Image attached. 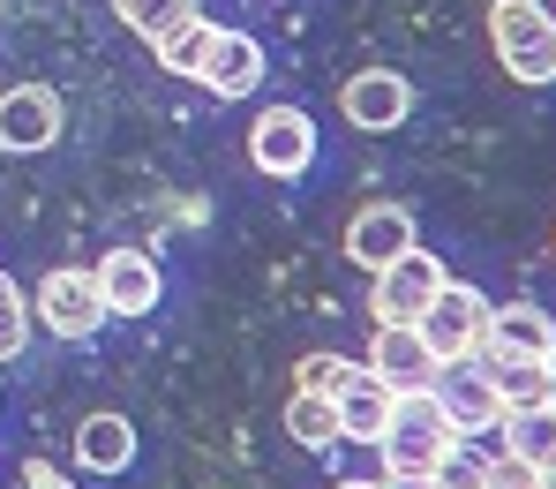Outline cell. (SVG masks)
<instances>
[{
  "mask_svg": "<svg viewBox=\"0 0 556 489\" xmlns=\"http://www.w3.org/2000/svg\"><path fill=\"white\" fill-rule=\"evenodd\" d=\"M452 444H459V429H452V414L437 406V391H399V399H391V422H383V437H376V452H383L391 475H437Z\"/></svg>",
  "mask_w": 556,
  "mask_h": 489,
  "instance_id": "cell-1",
  "label": "cell"
},
{
  "mask_svg": "<svg viewBox=\"0 0 556 489\" xmlns=\"http://www.w3.org/2000/svg\"><path fill=\"white\" fill-rule=\"evenodd\" d=\"M489 46L511 84H556V8L549 0H489Z\"/></svg>",
  "mask_w": 556,
  "mask_h": 489,
  "instance_id": "cell-2",
  "label": "cell"
},
{
  "mask_svg": "<svg viewBox=\"0 0 556 489\" xmlns=\"http://www.w3.org/2000/svg\"><path fill=\"white\" fill-rule=\"evenodd\" d=\"M30 309H38V324H46V331H61V339H98V324L113 316V309H105V293H98V272H84V264L46 272L38 293H30Z\"/></svg>",
  "mask_w": 556,
  "mask_h": 489,
  "instance_id": "cell-3",
  "label": "cell"
},
{
  "mask_svg": "<svg viewBox=\"0 0 556 489\" xmlns=\"http://www.w3.org/2000/svg\"><path fill=\"white\" fill-rule=\"evenodd\" d=\"M414 331L429 339V354H437V362H466V354H481V339H489V293L452 279V287L421 309V324H414Z\"/></svg>",
  "mask_w": 556,
  "mask_h": 489,
  "instance_id": "cell-4",
  "label": "cell"
},
{
  "mask_svg": "<svg viewBox=\"0 0 556 489\" xmlns=\"http://www.w3.org/2000/svg\"><path fill=\"white\" fill-rule=\"evenodd\" d=\"M249 159L264 181H301L316 166V121L301 105H264V121L249 128Z\"/></svg>",
  "mask_w": 556,
  "mask_h": 489,
  "instance_id": "cell-5",
  "label": "cell"
},
{
  "mask_svg": "<svg viewBox=\"0 0 556 489\" xmlns=\"http://www.w3.org/2000/svg\"><path fill=\"white\" fill-rule=\"evenodd\" d=\"M444 287H452V279H444V264H437V256L414 241L406 256H391V264L376 272L369 309H376V324H421V309H429Z\"/></svg>",
  "mask_w": 556,
  "mask_h": 489,
  "instance_id": "cell-6",
  "label": "cell"
},
{
  "mask_svg": "<svg viewBox=\"0 0 556 489\" xmlns=\"http://www.w3.org/2000/svg\"><path fill=\"white\" fill-rule=\"evenodd\" d=\"M429 391H437V406L452 414V429H459V437H489V429L504 422V399H496V385H489V362H481V354L444 362Z\"/></svg>",
  "mask_w": 556,
  "mask_h": 489,
  "instance_id": "cell-7",
  "label": "cell"
},
{
  "mask_svg": "<svg viewBox=\"0 0 556 489\" xmlns=\"http://www.w3.org/2000/svg\"><path fill=\"white\" fill-rule=\"evenodd\" d=\"M362 369H376L391 391H429L437 385V354H429V339L414 331V324H376V339H369V362Z\"/></svg>",
  "mask_w": 556,
  "mask_h": 489,
  "instance_id": "cell-8",
  "label": "cell"
},
{
  "mask_svg": "<svg viewBox=\"0 0 556 489\" xmlns=\"http://www.w3.org/2000/svg\"><path fill=\"white\" fill-rule=\"evenodd\" d=\"M339 113H346L354 128L383 136V128H399V121L414 113V84H406L399 68H362V76H346V91H339Z\"/></svg>",
  "mask_w": 556,
  "mask_h": 489,
  "instance_id": "cell-9",
  "label": "cell"
},
{
  "mask_svg": "<svg viewBox=\"0 0 556 489\" xmlns=\"http://www.w3.org/2000/svg\"><path fill=\"white\" fill-rule=\"evenodd\" d=\"M61 143V91L15 84L0 98V151H53Z\"/></svg>",
  "mask_w": 556,
  "mask_h": 489,
  "instance_id": "cell-10",
  "label": "cell"
},
{
  "mask_svg": "<svg viewBox=\"0 0 556 489\" xmlns=\"http://www.w3.org/2000/svg\"><path fill=\"white\" fill-rule=\"evenodd\" d=\"M98 293H105L113 316H151L159 293H166V272H159L151 249H113V256L98 264Z\"/></svg>",
  "mask_w": 556,
  "mask_h": 489,
  "instance_id": "cell-11",
  "label": "cell"
},
{
  "mask_svg": "<svg viewBox=\"0 0 556 489\" xmlns=\"http://www.w3.org/2000/svg\"><path fill=\"white\" fill-rule=\"evenodd\" d=\"M406 249H414V211H406V203H362V211H354L346 256H354L369 279L391 264V256H406Z\"/></svg>",
  "mask_w": 556,
  "mask_h": 489,
  "instance_id": "cell-12",
  "label": "cell"
},
{
  "mask_svg": "<svg viewBox=\"0 0 556 489\" xmlns=\"http://www.w3.org/2000/svg\"><path fill=\"white\" fill-rule=\"evenodd\" d=\"M481 354H534V362H549L556 354V324L542 301H489V339H481Z\"/></svg>",
  "mask_w": 556,
  "mask_h": 489,
  "instance_id": "cell-13",
  "label": "cell"
},
{
  "mask_svg": "<svg viewBox=\"0 0 556 489\" xmlns=\"http://www.w3.org/2000/svg\"><path fill=\"white\" fill-rule=\"evenodd\" d=\"M391 399H399V391L383 385L376 369L354 362V369H346V385L331 391V406H339V437H346V444H376V437H383V422H391Z\"/></svg>",
  "mask_w": 556,
  "mask_h": 489,
  "instance_id": "cell-14",
  "label": "cell"
},
{
  "mask_svg": "<svg viewBox=\"0 0 556 489\" xmlns=\"http://www.w3.org/2000/svg\"><path fill=\"white\" fill-rule=\"evenodd\" d=\"M76 460H84V475H128L136 467V422L128 414H84L76 422Z\"/></svg>",
  "mask_w": 556,
  "mask_h": 489,
  "instance_id": "cell-15",
  "label": "cell"
},
{
  "mask_svg": "<svg viewBox=\"0 0 556 489\" xmlns=\"http://www.w3.org/2000/svg\"><path fill=\"white\" fill-rule=\"evenodd\" d=\"M203 84H211L218 98H256V91H264V46H256L249 30H218Z\"/></svg>",
  "mask_w": 556,
  "mask_h": 489,
  "instance_id": "cell-16",
  "label": "cell"
},
{
  "mask_svg": "<svg viewBox=\"0 0 556 489\" xmlns=\"http://www.w3.org/2000/svg\"><path fill=\"white\" fill-rule=\"evenodd\" d=\"M481 362H489V385L504 399V414L549 399V362H534V354H481Z\"/></svg>",
  "mask_w": 556,
  "mask_h": 489,
  "instance_id": "cell-17",
  "label": "cell"
},
{
  "mask_svg": "<svg viewBox=\"0 0 556 489\" xmlns=\"http://www.w3.org/2000/svg\"><path fill=\"white\" fill-rule=\"evenodd\" d=\"M496 429H504V452H511V460H527V467H556V406H549V399L504 414Z\"/></svg>",
  "mask_w": 556,
  "mask_h": 489,
  "instance_id": "cell-18",
  "label": "cell"
},
{
  "mask_svg": "<svg viewBox=\"0 0 556 489\" xmlns=\"http://www.w3.org/2000/svg\"><path fill=\"white\" fill-rule=\"evenodd\" d=\"M286 437H293L301 452H331V444H346V437H339V406H331V391H293V399H286Z\"/></svg>",
  "mask_w": 556,
  "mask_h": 489,
  "instance_id": "cell-19",
  "label": "cell"
},
{
  "mask_svg": "<svg viewBox=\"0 0 556 489\" xmlns=\"http://www.w3.org/2000/svg\"><path fill=\"white\" fill-rule=\"evenodd\" d=\"M113 8H121V23H128L143 46H166L188 15H195V0H113Z\"/></svg>",
  "mask_w": 556,
  "mask_h": 489,
  "instance_id": "cell-20",
  "label": "cell"
},
{
  "mask_svg": "<svg viewBox=\"0 0 556 489\" xmlns=\"http://www.w3.org/2000/svg\"><path fill=\"white\" fill-rule=\"evenodd\" d=\"M211 46H218V23H203V15H188L181 30L159 46V61L174 68V76H203L211 68Z\"/></svg>",
  "mask_w": 556,
  "mask_h": 489,
  "instance_id": "cell-21",
  "label": "cell"
},
{
  "mask_svg": "<svg viewBox=\"0 0 556 489\" xmlns=\"http://www.w3.org/2000/svg\"><path fill=\"white\" fill-rule=\"evenodd\" d=\"M23 347H30V301L0 272V362H23Z\"/></svg>",
  "mask_w": 556,
  "mask_h": 489,
  "instance_id": "cell-22",
  "label": "cell"
},
{
  "mask_svg": "<svg viewBox=\"0 0 556 489\" xmlns=\"http://www.w3.org/2000/svg\"><path fill=\"white\" fill-rule=\"evenodd\" d=\"M481 482H489V460L473 452V437H459L444 452V467H437V489H481Z\"/></svg>",
  "mask_w": 556,
  "mask_h": 489,
  "instance_id": "cell-23",
  "label": "cell"
},
{
  "mask_svg": "<svg viewBox=\"0 0 556 489\" xmlns=\"http://www.w3.org/2000/svg\"><path fill=\"white\" fill-rule=\"evenodd\" d=\"M346 369H354V362H339V354H308V362H301V391H339Z\"/></svg>",
  "mask_w": 556,
  "mask_h": 489,
  "instance_id": "cell-24",
  "label": "cell"
},
{
  "mask_svg": "<svg viewBox=\"0 0 556 489\" xmlns=\"http://www.w3.org/2000/svg\"><path fill=\"white\" fill-rule=\"evenodd\" d=\"M489 489H549V482H542V467H527V460L504 452V460H489Z\"/></svg>",
  "mask_w": 556,
  "mask_h": 489,
  "instance_id": "cell-25",
  "label": "cell"
},
{
  "mask_svg": "<svg viewBox=\"0 0 556 489\" xmlns=\"http://www.w3.org/2000/svg\"><path fill=\"white\" fill-rule=\"evenodd\" d=\"M23 489H76V482H68L61 467H46V460H30V467H23Z\"/></svg>",
  "mask_w": 556,
  "mask_h": 489,
  "instance_id": "cell-26",
  "label": "cell"
},
{
  "mask_svg": "<svg viewBox=\"0 0 556 489\" xmlns=\"http://www.w3.org/2000/svg\"><path fill=\"white\" fill-rule=\"evenodd\" d=\"M376 489H437V475H383Z\"/></svg>",
  "mask_w": 556,
  "mask_h": 489,
  "instance_id": "cell-27",
  "label": "cell"
},
{
  "mask_svg": "<svg viewBox=\"0 0 556 489\" xmlns=\"http://www.w3.org/2000/svg\"><path fill=\"white\" fill-rule=\"evenodd\" d=\"M549 406H556V354H549Z\"/></svg>",
  "mask_w": 556,
  "mask_h": 489,
  "instance_id": "cell-28",
  "label": "cell"
},
{
  "mask_svg": "<svg viewBox=\"0 0 556 489\" xmlns=\"http://www.w3.org/2000/svg\"><path fill=\"white\" fill-rule=\"evenodd\" d=\"M542 482H549V489H556V467H542Z\"/></svg>",
  "mask_w": 556,
  "mask_h": 489,
  "instance_id": "cell-29",
  "label": "cell"
},
{
  "mask_svg": "<svg viewBox=\"0 0 556 489\" xmlns=\"http://www.w3.org/2000/svg\"><path fill=\"white\" fill-rule=\"evenodd\" d=\"M339 489H376V482H339Z\"/></svg>",
  "mask_w": 556,
  "mask_h": 489,
  "instance_id": "cell-30",
  "label": "cell"
},
{
  "mask_svg": "<svg viewBox=\"0 0 556 489\" xmlns=\"http://www.w3.org/2000/svg\"><path fill=\"white\" fill-rule=\"evenodd\" d=\"M481 489H489V482H481Z\"/></svg>",
  "mask_w": 556,
  "mask_h": 489,
  "instance_id": "cell-31",
  "label": "cell"
}]
</instances>
